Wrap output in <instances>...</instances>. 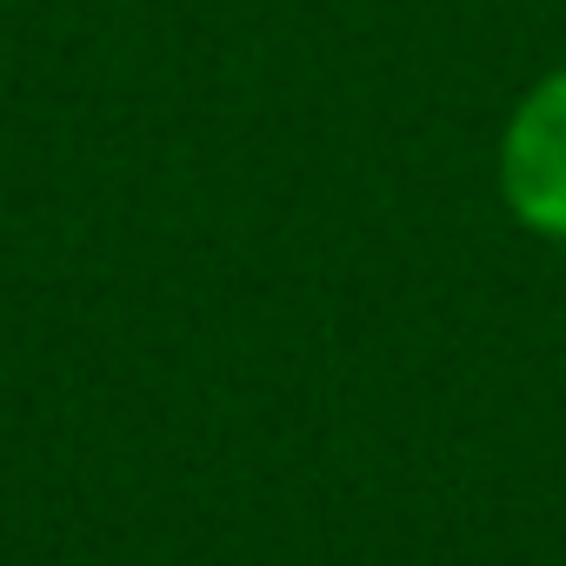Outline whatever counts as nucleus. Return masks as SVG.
<instances>
[{"label": "nucleus", "mask_w": 566, "mask_h": 566, "mask_svg": "<svg viewBox=\"0 0 566 566\" xmlns=\"http://www.w3.org/2000/svg\"><path fill=\"white\" fill-rule=\"evenodd\" d=\"M500 193L539 240H566V67L533 81L500 134Z\"/></svg>", "instance_id": "nucleus-1"}]
</instances>
